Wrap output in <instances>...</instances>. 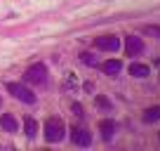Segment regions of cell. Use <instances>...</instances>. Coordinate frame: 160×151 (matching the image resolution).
Segmentation results:
<instances>
[{
  "label": "cell",
  "mask_w": 160,
  "mask_h": 151,
  "mask_svg": "<svg viewBox=\"0 0 160 151\" xmlns=\"http://www.w3.org/2000/svg\"><path fill=\"white\" fill-rule=\"evenodd\" d=\"M144 121H146V123L160 121V106H151V109H146V111H144Z\"/></svg>",
  "instance_id": "obj_11"
},
{
  "label": "cell",
  "mask_w": 160,
  "mask_h": 151,
  "mask_svg": "<svg viewBox=\"0 0 160 151\" xmlns=\"http://www.w3.org/2000/svg\"><path fill=\"white\" fill-rule=\"evenodd\" d=\"M71 139L78 146H90L92 144V135L87 130H82V128H73V130H71Z\"/></svg>",
  "instance_id": "obj_6"
},
{
  "label": "cell",
  "mask_w": 160,
  "mask_h": 151,
  "mask_svg": "<svg viewBox=\"0 0 160 151\" xmlns=\"http://www.w3.org/2000/svg\"><path fill=\"white\" fill-rule=\"evenodd\" d=\"M130 73L134 76V78H146L151 71H148V66H146V64H132L130 66Z\"/></svg>",
  "instance_id": "obj_10"
},
{
  "label": "cell",
  "mask_w": 160,
  "mask_h": 151,
  "mask_svg": "<svg viewBox=\"0 0 160 151\" xmlns=\"http://www.w3.org/2000/svg\"><path fill=\"white\" fill-rule=\"evenodd\" d=\"M24 81L31 83V85H45V83H47V69H45V64L28 66L26 73H24Z\"/></svg>",
  "instance_id": "obj_2"
},
{
  "label": "cell",
  "mask_w": 160,
  "mask_h": 151,
  "mask_svg": "<svg viewBox=\"0 0 160 151\" xmlns=\"http://www.w3.org/2000/svg\"><path fill=\"white\" fill-rule=\"evenodd\" d=\"M0 125H2V130H5V132H17V130H19V123H17V118L12 116V113H2Z\"/></svg>",
  "instance_id": "obj_7"
},
{
  "label": "cell",
  "mask_w": 160,
  "mask_h": 151,
  "mask_svg": "<svg viewBox=\"0 0 160 151\" xmlns=\"http://www.w3.org/2000/svg\"><path fill=\"white\" fill-rule=\"evenodd\" d=\"M97 104H99L101 109H111V102L106 99V97H97Z\"/></svg>",
  "instance_id": "obj_14"
},
{
  "label": "cell",
  "mask_w": 160,
  "mask_h": 151,
  "mask_svg": "<svg viewBox=\"0 0 160 151\" xmlns=\"http://www.w3.org/2000/svg\"><path fill=\"white\" fill-rule=\"evenodd\" d=\"M104 73L106 76H118L120 71H122V61H118V59H111V61H104Z\"/></svg>",
  "instance_id": "obj_8"
},
{
  "label": "cell",
  "mask_w": 160,
  "mask_h": 151,
  "mask_svg": "<svg viewBox=\"0 0 160 151\" xmlns=\"http://www.w3.org/2000/svg\"><path fill=\"white\" fill-rule=\"evenodd\" d=\"M73 111H75V116H82V106L80 104H73Z\"/></svg>",
  "instance_id": "obj_15"
},
{
  "label": "cell",
  "mask_w": 160,
  "mask_h": 151,
  "mask_svg": "<svg viewBox=\"0 0 160 151\" xmlns=\"http://www.w3.org/2000/svg\"><path fill=\"white\" fill-rule=\"evenodd\" d=\"M94 47L97 50H104V52H118L120 38H115V35H101V38L94 40Z\"/></svg>",
  "instance_id": "obj_4"
},
{
  "label": "cell",
  "mask_w": 160,
  "mask_h": 151,
  "mask_svg": "<svg viewBox=\"0 0 160 151\" xmlns=\"http://www.w3.org/2000/svg\"><path fill=\"white\" fill-rule=\"evenodd\" d=\"M144 52V43H141V38H137V35H127L125 38V55L127 57H137Z\"/></svg>",
  "instance_id": "obj_5"
},
{
  "label": "cell",
  "mask_w": 160,
  "mask_h": 151,
  "mask_svg": "<svg viewBox=\"0 0 160 151\" xmlns=\"http://www.w3.org/2000/svg\"><path fill=\"white\" fill-rule=\"evenodd\" d=\"M99 130H101V137H104V139H111V137H113V132H115V123L106 118V121L99 123Z\"/></svg>",
  "instance_id": "obj_9"
},
{
  "label": "cell",
  "mask_w": 160,
  "mask_h": 151,
  "mask_svg": "<svg viewBox=\"0 0 160 151\" xmlns=\"http://www.w3.org/2000/svg\"><path fill=\"white\" fill-rule=\"evenodd\" d=\"M24 130H26V135H28V137H35V132H38V123L28 116V118L24 121Z\"/></svg>",
  "instance_id": "obj_12"
},
{
  "label": "cell",
  "mask_w": 160,
  "mask_h": 151,
  "mask_svg": "<svg viewBox=\"0 0 160 151\" xmlns=\"http://www.w3.org/2000/svg\"><path fill=\"white\" fill-rule=\"evenodd\" d=\"M80 59L85 61L87 66H97V59H94V55H90V52H85V55H80Z\"/></svg>",
  "instance_id": "obj_13"
},
{
  "label": "cell",
  "mask_w": 160,
  "mask_h": 151,
  "mask_svg": "<svg viewBox=\"0 0 160 151\" xmlns=\"http://www.w3.org/2000/svg\"><path fill=\"white\" fill-rule=\"evenodd\" d=\"M0 104H2V99H0Z\"/></svg>",
  "instance_id": "obj_16"
},
{
  "label": "cell",
  "mask_w": 160,
  "mask_h": 151,
  "mask_svg": "<svg viewBox=\"0 0 160 151\" xmlns=\"http://www.w3.org/2000/svg\"><path fill=\"white\" fill-rule=\"evenodd\" d=\"M7 92H10L12 97H17V99L26 102V104H35V95L28 90V87L19 85V83H7Z\"/></svg>",
  "instance_id": "obj_3"
},
{
  "label": "cell",
  "mask_w": 160,
  "mask_h": 151,
  "mask_svg": "<svg viewBox=\"0 0 160 151\" xmlns=\"http://www.w3.org/2000/svg\"><path fill=\"white\" fill-rule=\"evenodd\" d=\"M64 135H66L64 121H59V118H47V123H45V139L47 142H61Z\"/></svg>",
  "instance_id": "obj_1"
}]
</instances>
